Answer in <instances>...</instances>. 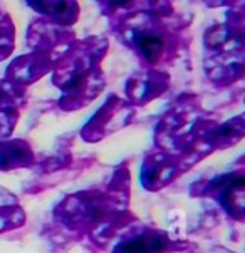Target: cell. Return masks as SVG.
<instances>
[{
  "label": "cell",
  "instance_id": "obj_1",
  "mask_svg": "<svg viewBox=\"0 0 245 253\" xmlns=\"http://www.w3.org/2000/svg\"><path fill=\"white\" fill-rule=\"evenodd\" d=\"M138 45L148 59H154L160 55L163 49V41L158 36H151V34H141L138 37Z\"/></svg>",
  "mask_w": 245,
  "mask_h": 253
},
{
  "label": "cell",
  "instance_id": "obj_2",
  "mask_svg": "<svg viewBox=\"0 0 245 253\" xmlns=\"http://www.w3.org/2000/svg\"><path fill=\"white\" fill-rule=\"evenodd\" d=\"M146 252H149V242L145 238L130 240V242L123 243L118 250V253H146Z\"/></svg>",
  "mask_w": 245,
  "mask_h": 253
}]
</instances>
